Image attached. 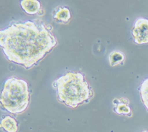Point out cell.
Masks as SVG:
<instances>
[{"label":"cell","mask_w":148,"mask_h":132,"mask_svg":"<svg viewBox=\"0 0 148 132\" xmlns=\"http://www.w3.org/2000/svg\"><path fill=\"white\" fill-rule=\"evenodd\" d=\"M52 31L39 19L13 21L0 31V45L9 61L30 69L57 45Z\"/></svg>","instance_id":"6da1fadb"},{"label":"cell","mask_w":148,"mask_h":132,"mask_svg":"<svg viewBox=\"0 0 148 132\" xmlns=\"http://www.w3.org/2000/svg\"><path fill=\"white\" fill-rule=\"evenodd\" d=\"M59 101L67 107L75 109L93 97L92 88L80 72H67L53 82Z\"/></svg>","instance_id":"7a4b0ae2"},{"label":"cell","mask_w":148,"mask_h":132,"mask_svg":"<svg viewBox=\"0 0 148 132\" xmlns=\"http://www.w3.org/2000/svg\"><path fill=\"white\" fill-rule=\"evenodd\" d=\"M30 103V91L27 82L16 76L8 78L1 95V105L13 114L23 113Z\"/></svg>","instance_id":"3957f363"},{"label":"cell","mask_w":148,"mask_h":132,"mask_svg":"<svg viewBox=\"0 0 148 132\" xmlns=\"http://www.w3.org/2000/svg\"><path fill=\"white\" fill-rule=\"evenodd\" d=\"M132 36L135 43L145 45L148 43V19L140 17L136 20L132 29Z\"/></svg>","instance_id":"277c9868"},{"label":"cell","mask_w":148,"mask_h":132,"mask_svg":"<svg viewBox=\"0 0 148 132\" xmlns=\"http://www.w3.org/2000/svg\"><path fill=\"white\" fill-rule=\"evenodd\" d=\"M53 18L57 23L67 24L71 19V12L68 8L59 6L53 11Z\"/></svg>","instance_id":"5b68a950"},{"label":"cell","mask_w":148,"mask_h":132,"mask_svg":"<svg viewBox=\"0 0 148 132\" xmlns=\"http://www.w3.org/2000/svg\"><path fill=\"white\" fill-rule=\"evenodd\" d=\"M22 10L28 15H36L41 11V4L37 0H23L20 2Z\"/></svg>","instance_id":"8992f818"},{"label":"cell","mask_w":148,"mask_h":132,"mask_svg":"<svg viewBox=\"0 0 148 132\" xmlns=\"http://www.w3.org/2000/svg\"><path fill=\"white\" fill-rule=\"evenodd\" d=\"M1 128L5 132H17L18 125L17 121L10 116H5L1 121Z\"/></svg>","instance_id":"52a82bcc"},{"label":"cell","mask_w":148,"mask_h":132,"mask_svg":"<svg viewBox=\"0 0 148 132\" xmlns=\"http://www.w3.org/2000/svg\"><path fill=\"white\" fill-rule=\"evenodd\" d=\"M108 58L111 66H116L122 64L125 59V54L119 51H113V52H111Z\"/></svg>","instance_id":"ba28073f"},{"label":"cell","mask_w":148,"mask_h":132,"mask_svg":"<svg viewBox=\"0 0 148 132\" xmlns=\"http://www.w3.org/2000/svg\"><path fill=\"white\" fill-rule=\"evenodd\" d=\"M139 93L141 101L148 111V78L141 82L139 88Z\"/></svg>","instance_id":"9c48e42d"},{"label":"cell","mask_w":148,"mask_h":132,"mask_svg":"<svg viewBox=\"0 0 148 132\" xmlns=\"http://www.w3.org/2000/svg\"><path fill=\"white\" fill-rule=\"evenodd\" d=\"M114 111L119 114H131V109L128 105V103H125V102H121L120 99L119 100V103L116 105Z\"/></svg>","instance_id":"30bf717a"},{"label":"cell","mask_w":148,"mask_h":132,"mask_svg":"<svg viewBox=\"0 0 148 132\" xmlns=\"http://www.w3.org/2000/svg\"><path fill=\"white\" fill-rule=\"evenodd\" d=\"M142 132H148V131H146V130H145V131H143Z\"/></svg>","instance_id":"8fae6325"}]
</instances>
